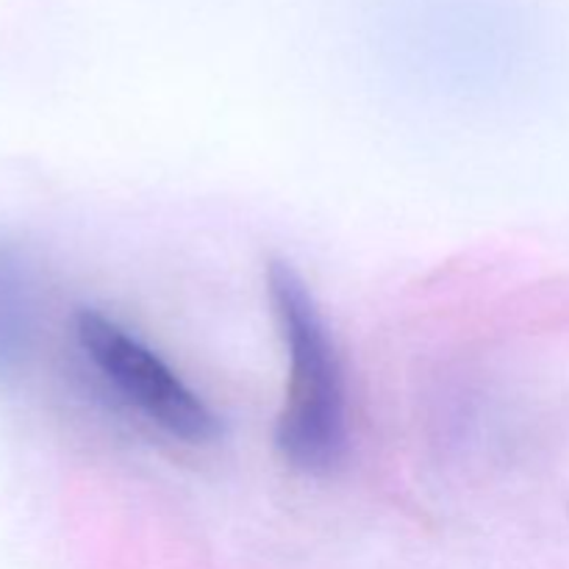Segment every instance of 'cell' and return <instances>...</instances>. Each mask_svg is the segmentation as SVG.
Wrapping results in <instances>:
<instances>
[{
	"mask_svg": "<svg viewBox=\"0 0 569 569\" xmlns=\"http://www.w3.org/2000/svg\"><path fill=\"white\" fill-rule=\"evenodd\" d=\"M267 292L289 353V387L276 426V445L295 470L328 476L348 453L342 361L315 295L289 261H270Z\"/></svg>",
	"mask_w": 569,
	"mask_h": 569,
	"instance_id": "obj_1",
	"label": "cell"
},
{
	"mask_svg": "<svg viewBox=\"0 0 569 569\" xmlns=\"http://www.w3.org/2000/svg\"><path fill=\"white\" fill-rule=\"evenodd\" d=\"M76 339L89 365L150 422L187 445H206L220 420L203 398L128 328L94 309L76 315Z\"/></svg>",
	"mask_w": 569,
	"mask_h": 569,
	"instance_id": "obj_2",
	"label": "cell"
},
{
	"mask_svg": "<svg viewBox=\"0 0 569 569\" xmlns=\"http://www.w3.org/2000/svg\"><path fill=\"white\" fill-rule=\"evenodd\" d=\"M37 276L20 242L0 233V381L20 376L37 345Z\"/></svg>",
	"mask_w": 569,
	"mask_h": 569,
	"instance_id": "obj_3",
	"label": "cell"
}]
</instances>
